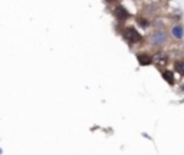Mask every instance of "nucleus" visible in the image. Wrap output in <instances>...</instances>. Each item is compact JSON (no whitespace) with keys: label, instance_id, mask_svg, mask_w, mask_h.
I'll list each match as a JSON object with an SVG mask.
<instances>
[{"label":"nucleus","instance_id":"2","mask_svg":"<svg viewBox=\"0 0 184 155\" xmlns=\"http://www.w3.org/2000/svg\"><path fill=\"white\" fill-rule=\"evenodd\" d=\"M167 39H168V36H167V33H165L164 30H155V32L151 35V43H152L154 46H161V45H164V43L167 42Z\"/></svg>","mask_w":184,"mask_h":155},{"label":"nucleus","instance_id":"1","mask_svg":"<svg viewBox=\"0 0 184 155\" xmlns=\"http://www.w3.org/2000/svg\"><path fill=\"white\" fill-rule=\"evenodd\" d=\"M122 35H124V38L130 42V43H140L141 40H142V36L138 33V30L135 29V28H132V26H127L125 29H124V32H122Z\"/></svg>","mask_w":184,"mask_h":155},{"label":"nucleus","instance_id":"4","mask_svg":"<svg viewBox=\"0 0 184 155\" xmlns=\"http://www.w3.org/2000/svg\"><path fill=\"white\" fill-rule=\"evenodd\" d=\"M152 63H157L158 66L167 65V63H168V58H167L165 53H157V55L152 56Z\"/></svg>","mask_w":184,"mask_h":155},{"label":"nucleus","instance_id":"5","mask_svg":"<svg viewBox=\"0 0 184 155\" xmlns=\"http://www.w3.org/2000/svg\"><path fill=\"white\" fill-rule=\"evenodd\" d=\"M137 59H138V63L141 66H147V65H151L152 63V58L147 53H138L137 55Z\"/></svg>","mask_w":184,"mask_h":155},{"label":"nucleus","instance_id":"6","mask_svg":"<svg viewBox=\"0 0 184 155\" xmlns=\"http://www.w3.org/2000/svg\"><path fill=\"white\" fill-rule=\"evenodd\" d=\"M171 33H173V36H174L177 40H180V39L183 38L184 29H183V26H180V25H174V26L171 28Z\"/></svg>","mask_w":184,"mask_h":155},{"label":"nucleus","instance_id":"3","mask_svg":"<svg viewBox=\"0 0 184 155\" xmlns=\"http://www.w3.org/2000/svg\"><path fill=\"white\" fill-rule=\"evenodd\" d=\"M114 15H115V17H117L120 22H124V20L130 19V13H128V10H127L124 6H118V7L114 10Z\"/></svg>","mask_w":184,"mask_h":155},{"label":"nucleus","instance_id":"7","mask_svg":"<svg viewBox=\"0 0 184 155\" xmlns=\"http://www.w3.org/2000/svg\"><path fill=\"white\" fill-rule=\"evenodd\" d=\"M161 75H163V79H164L165 82H168L171 86L175 83V79H174V73H173L171 70H163V72H161Z\"/></svg>","mask_w":184,"mask_h":155},{"label":"nucleus","instance_id":"9","mask_svg":"<svg viewBox=\"0 0 184 155\" xmlns=\"http://www.w3.org/2000/svg\"><path fill=\"white\" fill-rule=\"evenodd\" d=\"M137 23H138L141 28H147V26L150 25V23H148V20H147V19H142L141 16H138V17H137Z\"/></svg>","mask_w":184,"mask_h":155},{"label":"nucleus","instance_id":"8","mask_svg":"<svg viewBox=\"0 0 184 155\" xmlns=\"http://www.w3.org/2000/svg\"><path fill=\"white\" fill-rule=\"evenodd\" d=\"M174 69H175V72H178L180 75H183V76H184V59L175 60V63H174Z\"/></svg>","mask_w":184,"mask_h":155}]
</instances>
